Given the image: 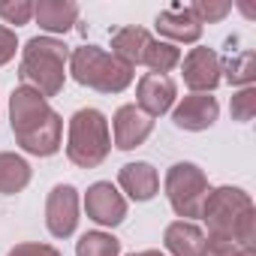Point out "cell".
<instances>
[{"label":"cell","instance_id":"1","mask_svg":"<svg viewBox=\"0 0 256 256\" xmlns=\"http://www.w3.org/2000/svg\"><path fill=\"white\" fill-rule=\"evenodd\" d=\"M10 120H12V136L16 142L34 154V157H52L60 151V136H64V120L60 114L48 106L42 94L34 88L18 84L10 96Z\"/></svg>","mask_w":256,"mask_h":256},{"label":"cell","instance_id":"2","mask_svg":"<svg viewBox=\"0 0 256 256\" xmlns=\"http://www.w3.org/2000/svg\"><path fill=\"white\" fill-rule=\"evenodd\" d=\"M202 220L208 226L205 238H229L241 247L256 244V208L250 193L241 187H217L205 196Z\"/></svg>","mask_w":256,"mask_h":256},{"label":"cell","instance_id":"3","mask_svg":"<svg viewBox=\"0 0 256 256\" xmlns=\"http://www.w3.org/2000/svg\"><path fill=\"white\" fill-rule=\"evenodd\" d=\"M66 60H70V48L60 40L34 36V40H28V46L22 52L18 78L24 88H34L46 100L58 96L66 82Z\"/></svg>","mask_w":256,"mask_h":256},{"label":"cell","instance_id":"4","mask_svg":"<svg viewBox=\"0 0 256 256\" xmlns=\"http://www.w3.org/2000/svg\"><path fill=\"white\" fill-rule=\"evenodd\" d=\"M112 151L108 120L100 108H78L70 118V136H66V157L78 169L100 166Z\"/></svg>","mask_w":256,"mask_h":256},{"label":"cell","instance_id":"5","mask_svg":"<svg viewBox=\"0 0 256 256\" xmlns=\"http://www.w3.org/2000/svg\"><path fill=\"white\" fill-rule=\"evenodd\" d=\"M70 72L78 84L94 88L100 94H120L133 82V66H126L124 60L96 46H82L70 52Z\"/></svg>","mask_w":256,"mask_h":256},{"label":"cell","instance_id":"6","mask_svg":"<svg viewBox=\"0 0 256 256\" xmlns=\"http://www.w3.org/2000/svg\"><path fill=\"white\" fill-rule=\"evenodd\" d=\"M208 193H211L208 178L196 163H175L166 172V199L178 217L184 220L202 217V205Z\"/></svg>","mask_w":256,"mask_h":256},{"label":"cell","instance_id":"7","mask_svg":"<svg viewBox=\"0 0 256 256\" xmlns=\"http://www.w3.org/2000/svg\"><path fill=\"white\" fill-rule=\"evenodd\" d=\"M181 70H184V84L193 90V94H208L220 84V72H223V60L214 48H190L187 58L181 60Z\"/></svg>","mask_w":256,"mask_h":256},{"label":"cell","instance_id":"8","mask_svg":"<svg viewBox=\"0 0 256 256\" xmlns=\"http://www.w3.org/2000/svg\"><path fill=\"white\" fill-rule=\"evenodd\" d=\"M78 223V190L72 184H58L46 199V226L54 238H70Z\"/></svg>","mask_w":256,"mask_h":256},{"label":"cell","instance_id":"9","mask_svg":"<svg viewBox=\"0 0 256 256\" xmlns=\"http://www.w3.org/2000/svg\"><path fill=\"white\" fill-rule=\"evenodd\" d=\"M84 211L100 226H120L126 217V199L112 187V181H96L84 193Z\"/></svg>","mask_w":256,"mask_h":256},{"label":"cell","instance_id":"10","mask_svg":"<svg viewBox=\"0 0 256 256\" xmlns=\"http://www.w3.org/2000/svg\"><path fill=\"white\" fill-rule=\"evenodd\" d=\"M112 130L120 151H133L154 133V118H148L139 106H120L112 118Z\"/></svg>","mask_w":256,"mask_h":256},{"label":"cell","instance_id":"11","mask_svg":"<svg viewBox=\"0 0 256 256\" xmlns=\"http://www.w3.org/2000/svg\"><path fill=\"white\" fill-rule=\"evenodd\" d=\"M217 114H220V102L208 94H190L184 96L175 112H172V120L178 130H190V133H202L208 126L217 124Z\"/></svg>","mask_w":256,"mask_h":256},{"label":"cell","instance_id":"12","mask_svg":"<svg viewBox=\"0 0 256 256\" xmlns=\"http://www.w3.org/2000/svg\"><path fill=\"white\" fill-rule=\"evenodd\" d=\"M178 96V88L169 76H157V72H148L139 78V88H136V106L148 114V118H157V114H166L172 108Z\"/></svg>","mask_w":256,"mask_h":256},{"label":"cell","instance_id":"13","mask_svg":"<svg viewBox=\"0 0 256 256\" xmlns=\"http://www.w3.org/2000/svg\"><path fill=\"white\" fill-rule=\"evenodd\" d=\"M118 184H120V190L130 196V199H136V202H148V199H154L157 190H160V175H157V169H154L151 163L136 160V163L120 166V172H118Z\"/></svg>","mask_w":256,"mask_h":256},{"label":"cell","instance_id":"14","mask_svg":"<svg viewBox=\"0 0 256 256\" xmlns=\"http://www.w3.org/2000/svg\"><path fill=\"white\" fill-rule=\"evenodd\" d=\"M157 30H160V36L172 40V46H175V42H196V40L202 36L199 18H196V16L190 12V6H184V4H175V6L163 10V12L157 16Z\"/></svg>","mask_w":256,"mask_h":256},{"label":"cell","instance_id":"15","mask_svg":"<svg viewBox=\"0 0 256 256\" xmlns=\"http://www.w3.org/2000/svg\"><path fill=\"white\" fill-rule=\"evenodd\" d=\"M163 244L172 256H205V232L190 220H175L166 226Z\"/></svg>","mask_w":256,"mask_h":256},{"label":"cell","instance_id":"16","mask_svg":"<svg viewBox=\"0 0 256 256\" xmlns=\"http://www.w3.org/2000/svg\"><path fill=\"white\" fill-rule=\"evenodd\" d=\"M34 18L46 34H66L78 18V4H72V0H40V4H34Z\"/></svg>","mask_w":256,"mask_h":256},{"label":"cell","instance_id":"17","mask_svg":"<svg viewBox=\"0 0 256 256\" xmlns=\"http://www.w3.org/2000/svg\"><path fill=\"white\" fill-rule=\"evenodd\" d=\"M151 40L154 36L145 28H118L112 34V54L118 60H124L126 66H136V64H142V54Z\"/></svg>","mask_w":256,"mask_h":256},{"label":"cell","instance_id":"18","mask_svg":"<svg viewBox=\"0 0 256 256\" xmlns=\"http://www.w3.org/2000/svg\"><path fill=\"white\" fill-rule=\"evenodd\" d=\"M28 184H30V166H28V160L18 157V154L4 151V154H0V193L12 196V193H22Z\"/></svg>","mask_w":256,"mask_h":256},{"label":"cell","instance_id":"19","mask_svg":"<svg viewBox=\"0 0 256 256\" xmlns=\"http://www.w3.org/2000/svg\"><path fill=\"white\" fill-rule=\"evenodd\" d=\"M181 64V48L172 46V42H160V40H151L145 54H142V66H148L151 72L157 76H166L169 70H175Z\"/></svg>","mask_w":256,"mask_h":256},{"label":"cell","instance_id":"20","mask_svg":"<svg viewBox=\"0 0 256 256\" xmlns=\"http://www.w3.org/2000/svg\"><path fill=\"white\" fill-rule=\"evenodd\" d=\"M76 256H120V241L112 232H84L76 241Z\"/></svg>","mask_w":256,"mask_h":256},{"label":"cell","instance_id":"21","mask_svg":"<svg viewBox=\"0 0 256 256\" xmlns=\"http://www.w3.org/2000/svg\"><path fill=\"white\" fill-rule=\"evenodd\" d=\"M223 72H226V82L229 84H241V88H250L253 76H256V54L247 48L235 58H229L223 64Z\"/></svg>","mask_w":256,"mask_h":256},{"label":"cell","instance_id":"22","mask_svg":"<svg viewBox=\"0 0 256 256\" xmlns=\"http://www.w3.org/2000/svg\"><path fill=\"white\" fill-rule=\"evenodd\" d=\"M229 10H232V4H226V0H196V4H190V12L199 18V24L220 22L229 16Z\"/></svg>","mask_w":256,"mask_h":256},{"label":"cell","instance_id":"23","mask_svg":"<svg viewBox=\"0 0 256 256\" xmlns=\"http://www.w3.org/2000/svg\"><path fill=\"white\" fill-rule=\"evenodd\" d=\"M253 114H256V90L253 88H241L232 96V118L247 124V120H253Z\"/></svg>","mask_w":256,"mask_h":256},{"label":"cell","instance_id":"24","mask_svg":"<svg viewBox=\"0 0 256 256\" xmlns=\"http://www.w3.org/2000/svg\"><path fill=\"white\" fill-rule=\"evenodd\" d=\"M205 256H256V250L241 247L229 238H205Z\"/></svg>","mask_w":256,"mask_h":256},{"label":"cell","instance_id":"25","mask_svg":"<svg viewBox=\"0 0 256 256\" xmlns=\"http://www.w3.org/2000/svg\"><path fill=\"white\" fill-rule=\"evenodd\" d=\"M0 18H4L6 24H28L34 18V4L30 0H16V4H0Z\"/></svg>","mask_w":256,"mask_h":256},{"label":"cell","instance_id":"26","mask_svg":"<svg viewBox=\"0 0 256 256\" xmlns=\"http://www.w3.org/2000/svg\"><path fill=\"white\" fill-rule=\"evenodd\" d=\"M6 256H64L58 247L52 244H36V241H28V244H16Z\"/></svg>","mask_w":256,"mask_h":256},{"label":"cell","instance_id":"27","mask_svg":"<svg viewBox=\"0 0 256 256\" xmlns=\"http://www.w3.org/2000/svg\"><path fill=\"white\" fill-rule=\"evenodd\" d=\"M16 48H18V40H16V34H12L10 28H4V24H0V66H4V64H10V60L16 58Z\"/></svg>","mask_w":256,"mask_h":256},{"label":"cell","instance_id":"28","mask_svg":"<svg viewBox=\"0 0 256 256\" xmlns=\"http://www.w3.org/2000/svg\"><path fill=\"white\" fill-rule=\"evenodd\" d=\"M130 256H166V253H160V250H139V253H130Z\"/></svg>","mask_w":256,"mask_h":256}]
</instances>
